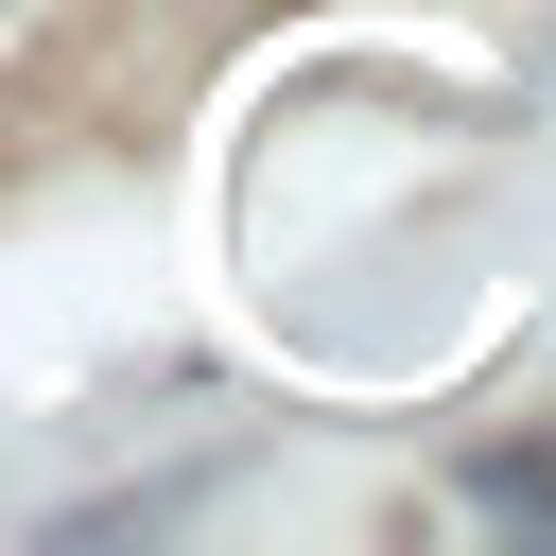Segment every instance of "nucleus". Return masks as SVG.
<instances>
[{
    "mask_svg": "<svg viewBox=\"0 0 556 556\" xmlns=\"http://www.w3.org/2000/svg\"><path fill=\"white\" fill-rule=\"evenodd\" d=\"M469 486H486V504H504V521H556V452H486V469H469Z\"/></svg>",
    "mask_w": 556,
    "mask_h": 556,
    "instance_id": "f257e3e1",
    "label": "nucleus"
}]
</instances>
